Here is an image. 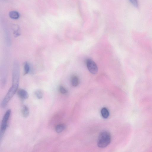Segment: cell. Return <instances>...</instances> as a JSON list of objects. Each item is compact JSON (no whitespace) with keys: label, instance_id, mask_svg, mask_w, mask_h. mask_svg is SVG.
I'll list each match as a JSON object with an SVG mask.
<instances>
[{"label":"cell","instance_id":"obj_1","mask_svg":"<svg viewBox=\"0 0 152 152\" xmlns=\"http://www.w3.org/2000/svg\"><path fill=\"white\" fill-rule=\"evenodd\" d=\"M111 141V136L110 133L107 131L101 132L98 137L97 145L99 148H103L108 146Z\"/></svg>","mask_w":152,"mask_h":152},{"label":"cell","instance_id":"obj_2","mask_svg":"<svg viewBox=\"0 0 152 152\" xmlns=\"http://www.w3.org/2000/svg\"><path fill=\"white\" fill-rule=\"evenodd\" d=\"M20 78V66L19 62L14 61L13 65L12 74V84L19 85Z\"/></svg>","mask_w":152,"mask_h":152},{"label":"cell","instance_id":"obj_3","mask_svg":"<svg viewBox=\"0 0 152 152\" xmlns=\"http://www.w3.org/2000/svg\"><path fill=\"white\" fill-rule=\"evenodd\" d=\"M18 85L12 84L2 102L1 106L2 108H5L12 99L18 90Z\"/></svg>","mask_w":152,"mask_h":152},{"label":"cell","instance_id":"obj_4","mask_svg":"<svg viewBox=\"0 0 152 152\" xmlns=\"http://www.w3.org/2000/svg\"><path fill=\"white\" fill-rule=\"evenodd\" d=\"M11 113V109H9L5 113L3 117L1 126L0 131V140L1 142L3 138L5 130L8 126V122Z\"/></svg>","mask_w":152,"mask_h":152},{"label":"cell","instance_id":"obj_5","mask_svg":"<svg viewBox=\"0 0 152 152\" xmlns=\"http://www.w3.org/2000/svg\"><path fill=\"white\" fill-rule=\"evenodd\" d=\"M86 64L87 68L91 74H96L98 71V68L97 65L93 60L88 59L86 60Z\"/></svg>","mask_w":152,"mask_h":152},{"label":"cell","instance_id":"obj_6","mask_svg":"<svg viewBox=\"0 0 152 152\" xmlns=\"http://www.w3.org/2000/svg\"><path fill=\"white\" fill-rule=\"evenodd\" d=\"M18 94L19 97L22 100L28 99L29 97V94L24 89H21L18 91Z\"/></svg>","mask_w":152,"mask_h":152},{"label":"cell","instance_id":"obj_7","mask_svg":"<svg viewBox=\"0 0 152 152\" xmlns=\"http://www.w3.org/2000/svg\"><path fill=\"white\" fill-rule=\"evenodd\" d=\"M9 16L11 19L13 20H18L20 17V13L16 11H12L9 13Z\"/></svg>","mask_w":152,"mask_h":152},{"label":"cell","instance_id":"obj_8","mask_svg":"<svg viewBox=\"0 0 152 152\" xmlns=\"http://www.w3.org/2000/svg\"><path fill=\"white\" fill-rule=\"evenodd\" d=\"M71 84L74 87L77 86L79 83V79L78 77L76 75H74L71 78Z\"/></svg>","mask_w":152,"mask_h":152},{"label":"cell","instance_id":"obj_9","mask_svg":"<svg viewBox=\"0 0 152 152\" xmlns=\"http://www.w3.org/2000/svg\"><path fill=\"white\" fill-rule=\"evenodd\" d=\"M22 113L23 117L26 118L28 117L30 114L29 109L28 107L26 105H24L22 110Z\"/></svg>","mask_w":152,"mask_h":152},{"label":"cell","instance_id":"obj_10","mask_svg":"<svg viewBox=\"0 0 152 152\" xmlns=\"http://www.w3.org/2000/svg\"><path fill=\"white\" fill-rule=\"evenodd\" d=\"M24 75L29 73L31 71V66L30 64L27 61L25 62L24 65Z\"/></svg>","mask_w":152,"mask_h":152},{"label":"cell","instance_id":"obj_11","mask_svg":"<svg viewBox=\"0 0 152 152\" xmlns=\"http://www.w3.org/2000/svg\"><path fill=\"white\" fill-rule=\"evenodd\" d=\"M13 33L14 37H18L21 34L20 29L18 26H14L13 29Z\"/></svg>","mask_w":152,"mask_h":152},{"label":"cell","instance_id":"obj_12","mask_svg":"<svg viewBox=\"0 0 152 152\" xmlns=\"http://www.w3.org/2000/svg\"><path fill=\"white\" fill-rule=\"evenodd\" d=\"M101 114L102 117L105 118H108L109 115V112L107 109L105 108H103L101 111Z\"/></svg>","mask_w":152,"mask_h":152},{"label":"cell","instance_id":"obj_13","mask_svg":"<svg viewBox=\"0 0 152 152\" xmlns=\"http://www.w3.org/2000/svg\"><path fill=\"white\" fill-rule=\"evenodd\" d=\"M65 126L64 124H59L55 128V130L57 133H60L63 131L65 129Z\"/></svg>","mask_w":152,"mask_h":152},{"label":"cell","instance_id":"obj_14","mask_svg":"<svg viewBox=\"0 0 152 152\" xmlns=\"http://www.w3.org/2000/svg\"><path fill=\"white\" fill-rule=\"evenodd\" d=\"M36 96L38 98V99H41L43 97V91L40 89L36 91L34 93Z\"/></svg>","mask_w":152,"mask_h":152},{"label":"cell","instance_id":"obj_15","mask_svg":"<svg viewBox=\"0 0 152 152\" xmlns=\"http://www.w3.org/2000/svg\"><path fill=\"white\" fill-rule=\"evenodd\" d=\"M59 90L60 92L62 94H65L68 93L67 89L64 87L61 86L59 87Z\"/></svg>","mask_w":152,"mask_h":152},{"label":"cell","instance_id":"obj_16","mask_svg":"<svg viewBox=\"0 0 152 152\" xmlns=\"http://www.w3.org/2000/svg\"><path fill=\"white\" fill-rule=\"evenodd\" d=\"M132 4L135 7H138V0H129Z\"/></svg>","mask_w":152,"mask_h":152}]
</instances>
